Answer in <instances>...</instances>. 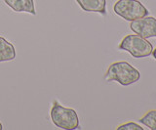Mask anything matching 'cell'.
<instances>
[{"mask_svg": "<svg viewBox=\"0 0 156 130\" xmlns=\"http://www.w3.org/2000/svg\"><path fill=\"white\" fill-rule=\"evenodd\" d=\"M3 129V125H2V123L0 122V130H2Z\"/></svg>", "mask_w": 156, "mask_h": 130, "instance_id": "12", "label": "cell"}, {"mask_svg": "<svg viewBox=\"0 0 156 130\" xmlns=\"http://www.w3.org/2000/svg\"><path fill=\"white\" fill-rule=\"evenodd\" d=\"M113 10L115 14L130 22L148 15V10L138 0H118Z\"/></svg>", "mask_w": 156, "mask_h": 130, "instance_id": "4", "label": "cell"}, {"mask_svg": "<svg viewBox=\"0 0 156 130\" xmlns=\"http://www.w3.org/2000/svg\"><path fill=\"white\" fill-rule=\"evenodd\" d=\"M130 27L136 34H139L144 38L156 37V19L154 17L147 15L136 19L131 22Z\"/></svg>", "mask_w": 156, "mask_h": 130, "instance_id": "5", "label": "cell"}, {"mask_svg": "<svg viewBox=\"0 0 156 130\" xmlns=\"http://www.w3.org/2000/svg\"><path fill=\"white\" fill-rule=\"evenodd\" d=\"M76 2L86 12L106 14V0H76Z\"/></svg>", "mask_w": 156, "mask_h": 130, "instance_id": "6", "label": "cell"}, {"mask_svg": "<svg viewBox=\"0 0 156 130\" xmlns=\"http://www.w3.org/2000/svg\"><path fill=\"white\" fill-rule=\"evenodd\" d=\"M105 81H116L123 86L136 83L140 78V71L131 66L129 63L120 61L111 64L105 74Z\"/></svg>", "mask_w": 156, "mask_h": 130, "instance_id": "1", "label": "cell"}, {"mask_svg": "<svg viewBox=\"0 0 156 130\" xmlns=\"http://www.w3.org/2000/svg\"><path fill=\"white\" fill-rule=\"evenodd\" d=\"M16 58V49L11 42L0 36V63L13 61Z\"/></svg>", "mask_w": 156, "mask_h": 130, "instance_id": "8", "label": "cell"}, {"mask_svg": "<svg viewBox=\"0 0 156 130\" xmlns=\"http://www.w3.org/2000/svg\"><path fill=\"white\" fill-rule=\"evenodd\" d=\"M117 130H144V128L140 126V125L136 124L135 122H128V123H124L122 125H119L118 127L116 128Z\"/></svg>", "mask_w": 156, "mask_h": 130, "instance_id": "10", "label": "cell"}, {"mask_svg": "<svg viewBox=\"0 0 156 130\" xmlns=\"http://www.w3.org/2000/svg\"><path fill=\"white\" fill-rule=\"evenodd\" d=\"M151 54L153 55V58L156 60V48H155V49H153V50H152V53H151Z\"/></svg>", "mask_w": 156, "mask_h": 130, "instance_id": "11", "label": "cell"}, {"mask_svg": "<svg viewBox=\"0 0 156 130\" xmlns=\"http://www.w3.org/2000/svg\"><path fill=\"white\" fill-rule=\"evenodd\" d=\"M119 49L129 52L134 58H144L151 55L153 47L146 38L139 34H129L121 40Z\"/></svg>", "mask_w": 156, "mask_h": 130, "instance_id": "3", "label": "cell"}, {"mask_svg": "<svg viewBox=\"0 0 156 130\" xmlns=\"http://www.w3.org/2000/svg\"><path fill=\"white\" fill-rule=\"evenodd\" d=\"M50 117L52 122L58 128L73 130L79 127V118L77 113L73 109L62 107L58 101H54Z\"/></svg>", "mask_w": 156, "mask_h": 130, "instance_id": "2", "label": "cell"}, {"mask_svg": "<svg viewBox=\"0 0 156 130\" xmlns=\"http://www.w3.org/2000/svg\"><path fill=\"white\" fill-rule=\"evenodd\" d=\"M140 122L151 130H156V110L146 113L143 117L140 118Z\"/></svg>", "mask_w": 156, "mask_h": 130, "instance_id": "9", "label": "cell"}, {"mask_svg": "<svg viewBox=\"0 0 156 130\" xmlns=\"http://www.w3.org/2000/svg\"><path fill=\"white\" fill-rule=\"evenodd\" d=\"M4 2L15 12H27L36 15L33 0H4Z\"/></svg>", "mask_w": 156, "mask_h": 130, "instance_id": "7", "label": "cell"}]
</instances>
